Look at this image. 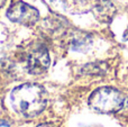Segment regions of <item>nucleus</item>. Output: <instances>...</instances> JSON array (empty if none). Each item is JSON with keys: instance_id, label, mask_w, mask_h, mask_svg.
I'll use <instances>...</instances> for the list:
<instances>
[{"instance_id": "1", "label": "nucleus", "mask_w": 128, "mask_h": 127, "mask_svg": "<svg viewBox=\"0 0 128 127\" xmlns=\"http://www.w3.org/2000/svg\"><path fill=\"white\" fill-rule=\"evenodd\" d=\"M10 100L16 112L24 117H34L45 109L47 94L42 86L25 83L12 90Z\"/></svg>"}, {"instance_id": "2", "label": "nucleus", "mask_w": 128, "mask_h": 127, "mask_svg": "<svg viewBox=\"0 0 128 127\" xmlns=\"http://www.w3.org/2000/svg\"><path fill=\"white\" fill-rule=\"evenodd\" d=\"M125 96L119 90L111 87H102L94 90L89 97V106L101 114H114L122 109Z\"/></svg>"}, {"instance_id": "3", "label": "nucleus", "mask_w": 128, "mask_h": 127, "mask_svg": "<svg viewBox=\"0 0 128 127\" xmlns=\"http://www.w3.org/2000/svg\"><path fill=\"white\" fill-rule=\"evenodd\" d=\"M7 16L11 22L26 26L34 25L40 18L37 9L22 1H17L11 4L7 11Z\"/></svg>"}, {"instance_id": "4", "label": "nucleus", "mask_w": 128, "mask_h": 127, "mask_svg": "<svg viewBox=\"0 0 128 127\" xmlns=\"http://www.w3.org/2000/svg\"><path fill=\"white\" fill-rule=\"evenodd\" d=\"M50 54L46 47L38 46L28 54L27 69L32 74H42L50 66Z\"/></svg>"}, {"instance_id": "5", "label": "nucleus", "mask_w": 128, "mask_h": 127, "mask_svg": "<svg viewBox=\"0 0 128 127\" xmlns=\"http://www.w3.org/2000/svg\"><path fill=\"white\" fill-rule=\"evenodd\" d=\"M92 12L99 22H110L116 14V7L111 0H96Z\"/></svg>"}, {"instance_id": "6", "label": "nucleus", "mask_w": 128, "mask_h": 127, "mask_svg": "<svg viewBox=\"0 0 128 127\" xmlns=\"http://www.w3.org/2000/svg\"><path fill=\"white\" fill-rule=\"evenodd\" d=\"M108 69L106 63L104 62H96V63H90L86 64V66L82 69V72L84 74H91V76H101L104 74Z\"/></svg>"}, {"instance_id": "7", "label": "nucleus", "mask_w": 128, "mask_h": 127, "mask_svg": "<svg viewBox=\"0 0 128 127\" xmlns=\"http://www.w3.org/2000/svg\"><path fill=\"white\" fill-rule=\"evenodd\" d=\"M66 7L73 12H83L86 11L90 1L89 0H64Z\"/></svg>"}, {"instance_id": "8", "label": "nucleus", "mask_w": 128, "mask_h": 127, "mask_svg": "<svg viewBox=\"0 0 128 127\" xmlns=\"http://www.w3.org/2000/svg\"><path fill=\"white\" fill-rule=\"evenodd\" d=\"M91 43V40L88 35H78L72 40V48L75 51H83Z\"/></svg>"}, {"instance_id": "9", "label": "nucleus", "mask_w": 128, "mask_h": 127, "mask_svg": "<svg viewBox=\"0 0 128 127\" xmlns=\"http://www.w3.org/2000/svg\"><path fill=\"white\" fill-rule=\"evenodd\" d=\"M37 127H58V126L54 125V124H51V123H46V124H40V125H38Z\"/></svg>"}, {"instance_id": "10", "label": "nucleus", "mask_w": 128, "mask_h": 127, "mask_svg": "<svg viewBox=\"0 0 128 127\" xmlns=\"http://www.w3.org/2000/svg\"><path fill=\"white\" fill-rule=\"evenodd\" d=\"M124 40H128V26H127L126 30H125V33H124Z\"/></svg>"}, {"instance_id": "11", "label": "nucleus", "mask_w": 128, "mask_h": 127, "mask_svg": "<svg viewBox=\"0 0 128 127\" xmlns=\"http://www.w3.org/2000/svg\"><path fill=\"white\" fill-rule=\"evenodd\" d=\"M4 2H6V0H0V8H1V7L4 4Z\"/></svg>"}]
</instances>
